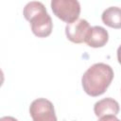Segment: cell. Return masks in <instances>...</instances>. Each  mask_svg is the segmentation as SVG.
<instances>
[{"label":"cell","mask_w":121,"mask_h":121,"mask_svg":"<svg viewBox=\"0 0 121 121\" xmlns=\"http://www.w3.org/2000/svg\"><path fill=\"white\" fill-rule=\"evenodd\" d=\"M112 68L103 62L93 64L81 78L84 92L91 96H98L106 92L113 78Z\"/></svg>","instance_id":"cell-1"},{"label":"cell","mask_w":121,"mask_h":121,"mask_svg":"<svg viewBox=\"0 0 121 121\" xmlns=\"http://www.w3.org/2000/svg\"><path fill=\"white\" fill-rule=\"evenodd\" d=\"M51 9L54 15L67 24L77 21L80 14L78 0H51Z\"/></svg>","instance_id":"cell-2"},{"label":"cell","mask_w":121,"mask_h":121,"mask_svg":"<svg viewBox=\"0 0 121 121\" xmlns=\"http://www.w3.org/2000/svg\"><path fill=\"white\" fill-rule=\"evenodd\" d=\"M29 113L34 121L57 120V116L52 102L45 98H38L32 101L29 107Z\"/></svg>","instance_id":"cell-3"},{"label":"cell","mask_w":121,"mask_h":121,"mask_svg":"<svg viewBox=\"0 0 121 121\" xmlns=\"http://www.w3.org/2000/svg\"><path fill=\"white\" fill-rule=\"evenodd\" d=\"M120 107L116 100L112 97H106L95 102L94 112L99 120H117V113Z\"/></svg>","instance_id":"cell-4"},{"label":"cell","mask_w":121,"mask_h":121,"mask_svg":"<svg viewBox=\"0 0 121 121\" xmlns=\"http://www.w3.org/2000/svg\"><path fill=\"white\" fill-rule=\"evenodd\" d=\"M28 22H30L33 34L37 37L45 38L52 32L53 23L51 17L46 12V9L34 15Z\"/></svg>","instance_id":"cell-5"},{"label":"cell","mask_w":121,"mask_h":121,"mask_svg":"<svg viewBox=\"0 0 121 121\" xmlns=\"http://www.w3.org/2000/svg\"><path fill=\"white\" fill-rule=\"evenodd\" d=\"M90 25L85 19H78L65 26V34L69 41L75 43H85L86 36L90 29Z\"/></svg>","instance_id":"cell-6"},{"label":"cell","mask_w":121,"mask_h":121,"mask_svg":"<svg viewBox=\"0 0 121 121\" xmlns=\"http://www.w3.org/2000/svg\"><path fill=\"white\" fill-rule=\"evenodd\" d=\"M108 40H109L108 31L102 26H95L90 27L85 39V43L90 47L97 48L104 46L108 43Z\"/></svg>","instance_id":"cell-7"},{"label":"cell","mask_w":121,"mask_h":121,"mask_svg":"<svg viewBox=\"0 0 121 121\" xmlns=\"http://www.w3.org/2000/svg\"><path fill=\"white\" fill-rule=\"evenodd\" d=\"M102 22L112 28H121V8L110 7L106 9L101 15Z\"/></svg>","instance_id":"cell-8"},{"label":"cell","mask_w":121,"mask_h":121,"mask_svg":"<svg viewBox=\"0 0 121 121\" xmlns=\"http://www.w3.org/2000/svg\"><path fill=\"white\" fill-rule=\"evenodd\" d=\"M45 9H46L43 3L38 2V1H31L25 6L24 10H23V14H24L25 19L29 21L34 15H36L37 13H39L43 10H45Z\"/></svg>","instance_id":"cell-9"},{"label":"cell","mask_w":121,"mask_h":121,"mask_svg":"<svg viewBox=\"0 0 121 121\" xmlns=\"http://www.w3.org/2000/svg\"><path fill=\"white\" fill-rule=\"evenodd\" d=\"M117 60L121 64V45H119V47L117 48Z\"/></svg>","instance_id":"cell-10"}]
</instances>
